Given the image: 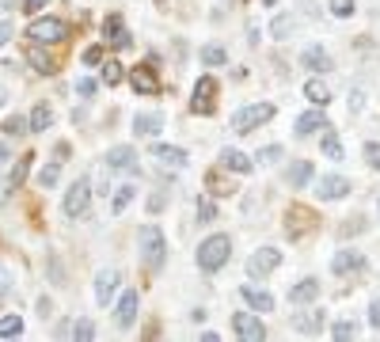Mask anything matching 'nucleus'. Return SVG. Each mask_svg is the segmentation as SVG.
<instances>
[{"instance_id":"ddd939ff","label":"nucleus","mask_w":380,"mask_h":342,"mask_svg":"<svg viewBox=\"0 0 380 342\" xmlns=\"http://www.w3.org/2000/svg\"><path fill=\"white\" fill-rule=\"evenodd\" d=\"M107 171H137V149L133 145H115L107 152Z\"/></svg>"},{"instance_id":"6e6d98bb","label":"nucleus","mask_w":380,"mask_h":342,"mask_svg":"<svg viewBox=\"0 0 380 342\" xmlns=\"http://www.w3.org/2000/svg\"><path fill=\"white\" fill-rule=\"evenodd\" d=\"M8 156H12V149H8V145H0V164H4Z\"/></svg>"},{"instance_id":"9d476101","label":"nucleus","mask_w":380,"mask_h":342,"mask_svg":"<svg viewBox=\"0 0 380 342\" xmlns=\"http://www.w3.org/2000/svg\"><path fill=\"white\" fill-rule=\"evenodd\" d=\"M103 38H107L110 50H130V46H133V38H130V31H126V23H122L118 12H110V16L103 19Z\"/></svg>"},{"instance_id":"bb28decb","label":"nucleus","mask_w":380,"mask_h":342,"mask_svg":"<svg viewBox=\"0 0 380 342\" xmlns=\"http://www.w3.org/2000/svg\"><path fill=\"white\" fill-rule=\"evenodd\" d=\"M320 149H323V156L342 160V145H339V134H334V129H323L320 134Z\"/></svg>"},{"instance_id":"7ed1b4c3","label":"nucleus","mask_w":380,"mask_h":342,"mask_svg":"<svg viewBox=\"0 0 380 342\" xmlns=\"http://www.w3.org/2000/svg\"><path fill=\"white\" fill-rule=\"evenodd\" d=\"M270 118H274V103L240 107L236 114H232V134H251V129H259L263 122H270Z\"/></svg>"},{"instance_id":"c03bdc74","label":"nucleus","mask_w":380,"mask_h":342,"mask_svg":"<svg viewBox=\"0 0 380 342\" xmlns=\"http://www.w3.org/2000/svg\"><path fill=\"white\" fill-rule=\"evenodd\" d=\"M84 65H103V46H88L84 50Z\"/></svg>"},{"instance_id":"6ab92c4d","label":"nucleus","mask_w":380,"mask_h":342,"mask_svg":"<svg viewBox=\"0 0 380 342\" xmlns=\"http://www.w3.org/2000/svg\"><path fill=\"white\" fill-rule=\"evenodd\" d=\"M293 331L297 335H320V327H323V308H308V312H297L293 319Z\"/></svg>"},{"instance_id":"39448f33","label":"nucleus","mask_w":380,"mask_h":342,"mask_svg":"<svg viewBox=\"0 0 380 342\" xmlns=\"http://www.w3.org/2000/svg\"><path fill=\"white\" fill-rule=\"evenodd\" d=\"M27 38L31 42H46V46H53V42H65L69 38V23L65 19H53V16H46V19H31V27H27Z\"/></svg>"},{"instance_id":"1a4fd4ad","label":"nucleus","mask_w":380,"mask_h":342,"mask_svg":"<svg viewBox=\"0 0 380 342\" xmlns=\"http://www.w3.org/2000/svg\"><path fill=\"white\" fill-rule=\"evenodd\" d=\"M316 194H320V202H339V198L350 194V179L342 171H327V175H320Z\"/></svg>"},{"instance_id":"9b49d317","label":"nucleus","mask_w":380,"mask_h":342,"mask_svg":"<svg viewBox=\"0 0 380 342\" xmlns=\"http://www.w3.org/2000/svg\"><path fill=\"white\" fill-rule=\"evenodd\" d=\"M118 282H122V274L115 270V267H110V270H99L95 274V304H110V301H115V293H118Z\"/></svg>"},{"instance_id":"2eb2a0df","label":"nucleus","mask_w":380,"mask_h":342,"mask_svg":"<svg viewBox=\"0 0 380 342\" xmlns=\"http://www.w3.org/2000/svg\"><path fill=\"white\" fill-rule=\"evenodd\" d=\"M130 84H133V92H141V95H160V80H156V73H152V61L137 65V69L130 73Z\"/></svg>"},{"instance_id":"4be33fe9","label":"nucleus","mask_w":380,"mask_h":342,"mask_svg":"<svg viewBox=\"0 0 380 342\" xmlns=\"http://www.w3.org/2000/svg\"><path fill=\"white\" fill-rule=\"evenodd\" d=\"M221 164H225L228 171H236V175H251V168H255V160L243 156L240 149H221Z\"/></svg>"},{"instance_id":"5701e85b","label":"nucleus","mask_w":380,"mask_h":342,"mask_svg":"<svg viewBox=\"0 0 380 342\" xmlns=\"http://www.w3.org/2000/svg\"><path fill=\"white\" fill-rule=\"evenodd\" d=\"M285 183L293 186V191L308 186V183H312V164H308V160H289V168H285Z\"/></svg>"},{"instance_id":"412c9836","label":"nucleus","mask_w":380,"mask_h":342,"mask_svg":"<svg viewBox=\"0 0 380 342\" xmlns=\"http://www.w3.org/2000/svg\"><path fill=\"white\" fill-rule=\"evenodd\" d=\"M164 129V114L160 110H149V114L133 118V137H156Z\"/></svg>"},{"instance_id":"e433bc0d","label":"nucleus","mask_w":380,"mask_h":342,"mask_svg":"<svg viewBox=\"0 0 380 342\" xmlns=\"http://www.w3.org/2000/svg\"><path fill=\"white\" fill-rule=\"evenodd\" d=\"M122 76H126V69H122L118 61H103V80H107V87H110V84H122Z\"/></svg>"},{"instance_id":"a19ab883","label":"nucleus","mask_w":380,"mask_h":342,"mask_svg":"<svg viewBox=\"0 0 380 342\" xmlns=\"http://www.w3.org/2000/svg\"><path fill=\"white\" fill-rule=\"evenodd\" d=\"M365 164L373 171H380V145H376V141H369V145H365Z\"/></svg>"},{"instance_id":"58836bf2","label":"nucleus","mask_w":380,"mask_h":342,"mask_svg":"<svg viewBox=\"0 0 380 342\" xmlns=\"http://www.w3.org/2000/svg\"><path fill=\"white\" fill-rule=\"evenodd\" d=\"M27 129H31V122H27V118H4V134H12V137H19V134H27Z\"/></svg>"},{"instance_id":"de8ad7c7","label":"nucleus","mask_w":380,"mask_h":342,"mask_svg":"<svg viewBox=\"0 0 380 342\" xmlns=\"http://www.w3.org/2000/svg\"><path fill=\"white\" fill-rule=\"evenodd\" d=\"M12 35H16V23H12V19H0V46H4Z\"/></svg>"},{"instance_id":"c85d7f7f","label":"nucleus","mask_w":380,"mask_h":342,"mask_svg":"<svg viewBox=\"0 0 380 342\" xmlns=\"http://www.w3.org/2000/svg\"><path fill=\"white\" fill-rule=\"evenodd\" d=\"M27 58H31V65H35V73H42V76H46V73H58V61H53L50 53H42V50H31Z\"/></svg>"},{"instance_id":"f257e3e1","label":"nucleus","mask_w":380,"mask_h":342,"mask_svg":"<svg viewBox=\"0 0 380 342\" xmlns=\"http://www.w3.org/2000/svg\"><path fill=\"white\" fill-rule=\"evenodd\" d=\"M228 255H232V240L225 233H209L202 244H198V251H194L198 270H202V274H217L228 262Z\"/></svg>"},{"instance_id":"864d4df0","label":"nucleus","mask_w":380,"mask_h":342,"mask_svg":"<svg viewBox=\"0 0 380 342\" xmlns=\"http://www.w3.org/2000/svg\"><path fill=\"white\" fill-rule=\"evenodd\" d=\"M8 191H12V183H8V179H0V205H4V198H8Z\"/></svg>"},{"instance_id":"20e7f679","label":"nucleus","mask_w":380,"mask_h":342,"mask_svg":"<svg viewBox=\"0 0 380 342\" xmlns=\"http://www.w3.org/2000/svg\"><path fill=\"white\" fill-rule=\"evenodd\" d=\"M190 110H194V114H202V118L217 114V76H209V73L198 76L194 95H190Z\"/></svg>"},{"instance_id":"393cba45","label":"nucleus","mask_w":380,"mask_h":342,"mask_svg":"<svg viewBox=\"0 0 380 342\" xmlns=\"http://www.w3.org/2000/svg\"><path fill=\"white\" fill-rule=\"evenodd\" d=\"M198 58H202L209 69H217V65H228V50H225V46H217V42H209V46L198 50Z\"/></svg>"},{"instance_id":"4d7b16f0","label":"nucleus","mask_w":380,"mask_h":342,"mask_svg":"<svg viewBox=\"0 0 380 342\" xmlns=\"http://www.w3.org/2000/svg\"><path fill=\"white\" fill-rule=\"evenodd\" d=\"M202 342H221V335H213V331H206V335H202Z\"/></svg>"},{"instance_id":"5fc2aeb1","label":"nucleus","mask_w":380,"mask_h":342,"mask_svg":"<svg viewBox=\"0 0 380 342\" xmlns=\"http://www.w3.org/2000/svg\"><path fill=\"white\" fill-rule=\"evenodd\" d=\"M4 103H8V87L0 84V110H4Z\"/></svg>"},{"instance_id":"f3484780","label":"nucleus","mask_w":380,"mask_h":342,"mask_svg":"<svg viewBox=\"0 0 380 342\" xmlns=\"http://www.w3.org/2000/svg\"><path fill=\"white\" fill-rule=\"evenodd\" d=\"M316 296H320V278H300L293 289H289V304L305 308V304H316Z\"/></svg>"},{"instance_id":"2f4dec72","label":"nucleus","mask_w":380,"mask_h":342,"mask_svg":"<svg viewBox=\"0 0 380 342\" xmlns=\"http://www.w3.org/2000/svg\"><path fill=\"white\" fill-rule=\"evenodd\" d=\"M23 335V319L19 316H0V338H16Z\"/></svg>"},{"instance_id":"09e8293b","label":"nucleus","mask_w":380,"mask_h":342,"mask_svg":"<svg viewBox=\"0 0 380 342\" xmlns=\"http://www.w3.org/2000/svg\"><path fill=\"white\" fill-rule=\"evenodd\" d=\"M369 327H376V331H380V296H376L373 304H369Z\"/></svg>"},{"instance_id":"603ef678","label":"nucleus","mask_w":380,"mask_h":342,"mask_svg":"<svg viewBox=\"0 0 380 342\" xmlns=\"http://www.w3.org/2000/svg\"><path fill=\"white\" fill-rule=\"evenodd\" d=\"M361 103H365V95L361 92H350V110H361Z\"/></svg>"},{"instance_id":"a878e982","label":"nucleus","mask_w":380,"mask_h":342,"mask_svg":"<svg viewBox=\"0 0 380 342\" xmlns=\"http://www.w3.org/2000/svg\"><path fill=\"white\" fill-rule=\"evenodd\" d=\"M305 95H308L316 107H327V103H331V87L323 84V80H308V84H305Z\"/></svg>"},{"instance_id":"0eeeda50","label":"nucleus","mask_w":380,"mask_h":342,"mask_svg":"<svg viewBox=\"0 0 380 342\" xmlns=\"http://www.w3.org/2000/svg\"><path fill=\"white\" fill-rule=\"evenodd\" d=\"M232 331H236V342H266V324L259 319V312H236Z\"/></svg>"},{"instance_id":"dca6fc26","label":"nucleus","mask_w":380,"mask_h":342,"mask_svg":"<svg viewBox=\"0 0 380 342\" xmlns=\"http://www.w3.org/2000/svg\"><path fill=\"white\" fill-rule=\"evenodd\" d=\"M240 296H243V304H248L251 312H259V316L274 312V296L266 293V289H259V285H243V289H240Z\"/></svg>"},{"instance_id":"473e14b6","label":"nucleus","mask_w":380,"mask_h":342,"mask_svg":"<svg viewBox=\"0 0 380 342\" xmlns=\"http://www.w3.org/2000/svg\"><path fill=\"white\" fill-rule=\"evenodd\" d=\"M133 198H137V186H133V183H126V186H122V191L115 194V205H110V209H115V213H126Z\"/></svg>"},{"instance_id":"8fccbe9b","label":"nucleus","mask_w":380,"mask_h":342,"mask_svg":"<svg viewBox=\"0 0 380 342\" xmlns=\"http://www.w3.org/2000/svg\"><path fill=\"white\" fill-rule=\"evenodd\" d=\"M289 31H293V23H289V19H274V38H285Z\"/></svg>"},{"instance_id":"aec40b11","label":"nucleus","mask_w":380,"mask_h":342,"mask_svg":"<svg viewBox=\"0 0 380 342\" xmlns=\"http://www.w3.org/2000/svg\"><path fill=\"white\" fill-rule=\"evenodd\" d=\"M300 61H305V69H312V73H331L334 69V58L323 46H308L300 53Z\"/></svg>"},{"instance_id":"37998d69","label":"nucleus","mask_w":380,"mask_h":342,"mask_svg":"<svg viewBox=\"0 0 380 342\" xmlns=\"http://www.w3.org/2000/svg\"><path fill=\"white\" fill-rule=\"evenodd\" d=\"M354 8H357L354 0H331V12H334V16H342V19H346V16H354Z\"/></svg>"},{"instance_id":"79ce46f5","label":"nucleus","mask_w":380,"mask_h":342,"mask_svg":"<svg viewBox=\"0 0 380 342\" xmlns=\"http://www.w3.org/2000/svg\"><path fill=\"white\" fill-rule=\"evenodd\" d=\"M213 217H217V205L209 202V198H202V205H198V220H202V225H209Z\"/></svg>"},{"instance_id":"a211bd4d","label":"nucleus","mask_w":380,"mask_h":342,"mask_svg":"<svg viewBox=\"0 0 380 342\" xmlns=\"http://www.w3.org/2000/svg\"><path fill=\"white\" fill-rule=\"evenodd\" d=\"M320 129H327V114H323V107H316V110H305V114L297 118L293 134H297V137H308V134H320Z\"/></svg>"},{"instance_id":"ea45409f","label":"nucleus","mask_w":380,"mask_h":342,"mask_svg":"<svg viewBox=\"0 0 380 342\" xmlns=\"http://www.w3.org/2000/svg\"><path fill=\"white\" fill-rule=\"evenodd\" d=\"M12 285H16V274L4 267V262H0V296H8L12 293Z\"/></svg>"},{"instance_id":"13d9d810","label":"nucleus","mask_w":380,"mask_h":342,"mask_svg":"<svg viewBox=\"0 0 380 342\" xmlns=\"http://www.w3.org/2000/svg\"><path fill=\"white\" fill-rule=\"evenodd\" d=\"M263 4H278V0H263Z\"/></svg>"},{"instance_id":"a18cd8bd","label":"nucleus","mask_w":380,"mask_h":342,"mask_svg":"<svg viewBox=\"0 0 380 342\" xmlns=\"http://www.w3.org/2000/svg\"><path fill=\"white\" fill-rule=\"evenodd\" d=\"M95 87H99V84H95V80H88V76H84V80H76V95L92 99V95H95Z\"/></svg>"},{"instance_id":"4c0bfd02","label":"nucleus","mask_w":380,"mask_h":342,"mask_svg":"<svg viewBox=\"0 0 380 342\" xmlns=\"http://www.w3.org/2000/svg\"><path fill=\"white\" fill-rule=\"evenodd\" d=\"M282 156H285L282 145H266V149H259V156H255V160H259V164H278Z\"/></svg>"},{"instance_id":"c9c22d12","label":"nucleus","mask_w":380,"mask_h":342,"mask_svg":"<svg viewBox=\"0 0 380 342\" xmlns=\"http://www.w3.org/2000/svg\"><path fill=\"white\" fill-rule=\"evenodd\" d=\"M31 164H35V156H31V152H23V156H19V164H16V171L8 175V183H12V186H19V183H23V179H27V168H31Z\"/></svg>"},{"instance_id":"49530a36","label":"nucleus","mask_w":380,"mask_h":342,"mask_svg":"<svg viewBox=\"0 0 380 342\" xmlns=\"http://www.w3.org/2000/svg\"><path fill=\"white\" fill-rule=\"evenodd\" d=\"M19 8H23L27 16H38L42 8H46V0H19Z\"/></svg>"},{"instance_id":"423d86ee","label":"nucleus","mask_w":380,"mask_h":342,"mask_svg":"<svg viewBox=\"0 0 380 342\" xmlns=\"http://www.w3.org/2000/svg\"><path fill=\"white\" fill-rule=\"evenodd\" d=\"M88 205H92V179L88 175H80L73 186H69V194H65V217H84L88 213Z\"/></svg>"},{"instance_id":"cd10ccee","label":"nucleus","mask_w":380,"mask_h":342,"mask_svg":"<svg viewBox=\"0 0 380 342\" xmlns=\"http://www.w3.org/2000/svg\"><path fill=\"white\" fill-rule=\"evenodd\" d=\"M50 126H53V110H50L46 103H38L35 110H31V129L42 134V129H50Z\"/></svg>"},{"instance_id":"f03ea898","label":"nucleus","mask_w":380,"mask_h":342,"mask_svg":"<svg viewBox=\"0 0 380 342\" xmlns=\"http://www.w3.org/2000/svg\"><path fill=\"white\" fill-rule=\"evenodd\" d=\"M137 251H141V262H144L152 274L164 270V262H167V240H164V233H160L156 225L137 228Z\"/></svg>"},{"instance_id":"f8f14e48","label":"nucleus","mask_w":380,"mask_h":342,"mask_svg":"<svg viewBox=\"0 0 380 342\" xmlns=\"http://www.w3.org/2000/svg\"><path fill=\"white\" fill-rule=\"evenodd\" d=\"M152 160L156 164H164V168H175V171H183L190 156H186V149H175V145H164V141H156L152 145Z\"/></svg>"},{"instance_id":"7c9ffc66","label":"nucleus","mask_w":380,"mask_h":342,"mask_svg":"<svg viewBox=\"0 0 380 342\" xmlns=\"http://www.w3.org/2000/svg\"><path fill=\"white\" fill-rule=\"evenodd\" d=\"M206 186H209L213 194H232V191H236V183L225 179V175H217V171H209V175H206Z\"/></svg>"},{"instance_id":"f704fd0d","label":"nucleus","mask_w":380,"mask_h":342,"mask_svg":"<svg viewBox=\"0 0 380 342\" xmlns=\"http://www.w3.org/2000/svg\"><path fill=\"white\" fill-rule=\"evenodd\" d=\"M58 179H61V168H58V164H46V168L38 171V186H42V191L58 186Z\"/></svg>"},{"instance_id":"bf43d9fd","label":"nucleus","mask_w":380,"mask_h":342,"mask_svg":"<svg viewBox=\"0 0 380 342\" xmlns=\"http://www.w3.org/2000/svg\"><path fill=\"white\" fill-rule=\"evenodd\" d=\"M376 209H380V205H376Z\"/></svg>"},{"instance_id":"72a5a7b5","label":"nucleus","mask_w":380,"mask_h":342,"mask_svg":"<svg viewBox=\"0 0 380 342\" xmlns=\"http://www.w3.org/2000/svg\"><path fill=\"white\" fill-rule=\"evenodd\" d=\"M73 342H95V324H92V319H76Z\"/></svg>"},{"instance_id":"6e6552de","label":"nucleus","mask_w":380,"mask_h":342,"mask_svg":"<svg viewBox=\"0 0 380 342\" xmlns=\"http://www.w3.org/2000/svg\"><path fill=\"white\" fill-rule=\"evenodd\" d=\"M278 267H282V251L278 247H259V251H251V259H248V274L255 282L270 278Z\"/></svg>"},{"instance_id":"b1692460","label":"nucleus","mask_w":380,"mask_h":342,"mask_svg":"<svg viewBox=\"0 0 380 342\" xmlns=\"http://www.w3.org/2000/svg\"><path fill=\"white\" fill-rule=\"evenodd\" d=\"M361 255L357 251H334V259H331V270L334 274H354V270H361Z\"/></svg>"},{"instance_id":"4468645a","label":"nucleus","mask_w":380,"mask_h":342,"mask_svg":"<svg viewBox=\"0 0 380 342\" xmlns=\"http://www.w3.org/2000/svg\"><path fill=\"white\" fill-rule=\"evenodd\" d=\"M137 308H141V293H137V289H126V293L118 296V308H115L118 327H133V319H137Z\"/></svg>"},{"instance_id":"3c124183","label":"nucleus","mask_w":380,"mask_h":342,"mask_svg":"<svg viewBox=\"0 0 380 342\" xmlns=\"http://www.w3.org/2000/svg\"><path fill=\"white\" fill-rule=\"evenodd\" d=\"M164 205H167V202H164V194H160V191H156V194L149 198V213H160V209H164Z\"/></svg>"},{"instance_id":"c756f323","label":"nucleus","mask_w":380,"mask_h":342,"mask_svg":"<svg viewBox=\"0 0 380 342\" xmlns=\"http://www.w3.org/2000/svg\"><path fill=\"white\" fill-rule=\"evenodd\" d=\"M331 335H334V342H354L357 338V324L354 319H339V324L331 327Z\"/></svg>"}]
</instances>
